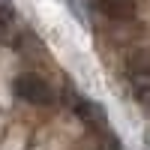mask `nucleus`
I'll return each instance as SVG.
<instances>
[{"mask_svg":"<svg viewBox=\"0 0 150 150\" xmlns=\"http://www.w3.org/2000/svg\"><path fill=\"white\" fill-rule=\"evenodd\" d=\"M99 9L114 21H129L135 15V0H96Z\"/></svg>","mask_w":150,"mask_h":150,"instance_id":"f03ea898","label":"nucleus"},{"mask_svg":"<svg viewBox=\"0 0 150 150\" xmlns=\"http://www.w3.org/2000/svg\"><path fill=\"white\" fill-rule=\"evenodd\" d=\"M144 147H147V150H150V132H147V135H144Z\"/></svg>","mask_w":150,"mask_h":150,"instance_id":"423d86ee","label":"nucleus"},{"mask_svg":"<svg viewBox=\"0 0 150 150\" xmlns=\"http://www.w3.org/2000/svg\"><path fill=\"white\" fill-rule=\"evenodd\" d=\"M12 93H15L18 102H27V105H51L54 102L51 84L45 78H39V75H33V72H21L12 81Z\"/></svg>","mask_w":150,"mask_h":150,"instance_id":"f257e3e1","label":"nucleus"},{"mask_svg":"<svg viewBox=\"0 0 150 150\" xmlns=\"http://www.w3.org/2000/svg\"><path fill=\"white\" fill-rule=\"evenodd\" d=\"M132 96L147 114H150V78H132Z\"/></svg>","mask_w":150,"mask_h":150,"instance_id":"20e7f679","label":"nucleus"},{"mask_svg":"<svg viewBox=\"0 0 150 150\" xmlns=\"http://www.w3.org/2000/svg\"><path fill=\"white\" fill-rule=\"evenodd\" d=\"M129 72L132 78H150V48H141L129 57Z\"/></svg>","mask_w":150,"mask_h":150,"instance_id":"7ed1b4c3","label":"nucleus"},{"mask_svg":"<svg viewBox=\"0 0 150 150\" xmlns=\"http://www.w3.org/2000/svg\"><path fill=\"white\" fill-rule=\"evenodd\" d=\"M12 18H15V9H12L9 3H0V24H6Z\"/></svg>","mask_w":150,"mask_h":150,"instance_id":"39448f33","label":"nucleus"}]
</instances>
